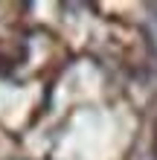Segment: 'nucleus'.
<instances>
[{"mask_svg": "<svg viewBox=\"0 0 157 160\" xmlns=\"http://www.w3.org/2000/svg\"><path fill=\"white\" fill-rule=\"evenodd\" d=\"M21 58H23V47H21V44L0 41V64H6V67H15Z\"/></svg>", "mask_w": 157, "mask_h": 160, "instance_id": "obj_1", "label": "nucleus"}]
</instances>
